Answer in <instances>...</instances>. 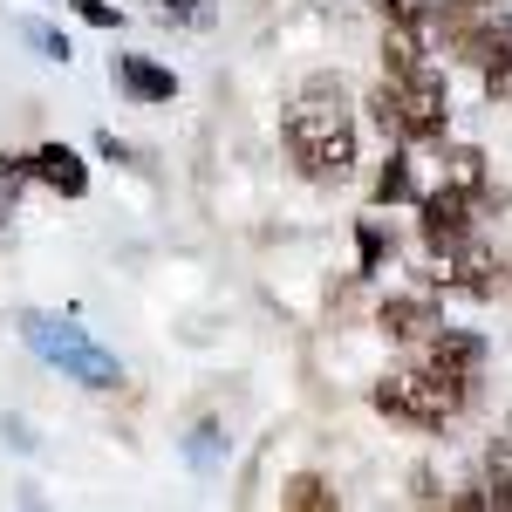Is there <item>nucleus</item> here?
Returning <instances> with one entry per match:
<instances>
[{"instance_id":"18","label":"nucleus","mask_w":512,"mask_h":512,"mask_svg":"<svg viewBox=\"0 0 512 512\" xmlns=\"http://www.w3.org/2000/svg\"><path fill=\"white\" fill-rule=\"evenodd\" d=\"M28 178H35V164H28V158H0V205H7V212H14V198H21Z\"/></svg>"},{"instance_id":"3","label":"nucleus","mask_w":512,"mask_h":512,"mask_svg":"<svg viewBox=\"0 0 512 512\" xmlns=\"http://www.w3.org/2000/svg\"><path fill=\"white\" fill-rule=\"evenodd\" d=\"M21 335H28V349H35L41 362H55L69 383H82V390H117L123 383V362L103 349V342H89V328H76V321L21 315Z\"/></svg>"},{"instance_id":"13","label":"nucleus","mask_w":512,"mask_h":512,"mask_svg":"<svg viewBox=\"0 0 512 512\" xmlns=\"http://www.w3.org/2000/svg\"><path fill=\"white\" fill-rule=\"evenodd\" d=\"M444 185H458V192H485V151H472V144H458L451 158H444Z\"/></svg>"},{"instance_id":"16","label":"nucleus","mask_w":512,"mask_h":512,"mask_svg":"<svg viewBox=\"0 0 512 512\" xmlns=\"http://www.w3.org/2000/svg\"><path fill=\"white\" fill-rule=\"evenodd\" d=\"M410 192H417V185H410V158H390L376 171V205H403Z\"/></svg>"},{"instance_id":"10","label":"nucleus","mask_w":512,"mask_h":512,"mask_svg":"<svg viewBox=\"0 0 512 512\" xmlns=\"http://www.w3.org/2000/svg\"><path fill=\"white\" fill-rule=\"evenodd\" d=\"M117 82H123V96H137V103H171L178 96V76L158 69V62H144V55H117Z\"/></svg>"},{"instance_id":"15","label":"nucleus","mask_w":512,"mask_h":512,"mask_svg":"<svg viewBox=\"0 0 512 512\" xmlns=\"http://www.w3.org/2000/svg\"><path fill=\"white\" fill-rule=\"evenodd\" d=\"M14 35L28 41V48H41L48 62H69V55H76V48H69V35H62V28H48V21H14Z\"/></svg>"},{"instance_id":"4","label":"nucleus","mask_w":512,"mask_h":512,"mask_svg":"<svg viewBox=\"0 0 512 512\" xmlns=\"http://www.w3.org/2000/svg\"><path fill=\"white\" fill-rule=\"evenodd\" d=\"M465 396H472V383L437 376L431 362H417V369H396V376H383V383L369 390V403H376L383 417H396V424L437 431L444 417H458V410H465Z\"/></svg>"},{"instance_id":"20","label":"nucleus","mask_w":512,"mask_h":512,"mask_svg":"<svg viewBox=\"0 0 512 512\" xmlns=\"http://www.w3.org/2000/svg\"><path fill=\"white\" fill-rule=\"evenodd\" d=\"M164 14H178V21H212L205 0H164Z\"/></svg>"},{"instance_id":"17","label":"nucleus","mask_w":512,"mask_h":512,"mask_svg":"<svg viewBox=\"0 0 512 512\" xmlns=\"http://www.w3.org/2000/svg\"><path fill=\"white\" fill-rule=\"evenodd\" d=\"M383 7V21H403V28H431L437 0H376Z\"/></svg>"},{"instance_id":"11","label":"nucleus","mask_w":512,"mask_h":512,"mask_svg":"<svg viewBox=\"0 0 512 512\" xmlns=\"http://www.w3.org/2000/svg\"><path fill=\"white\" fill-rule=\"evenodd\" d=\"M478 76H485V96H512V14H499V41L478 62Z\"/></svg>"},{"instance_id":"12","label":"nucleus","mask_w":512,"mask_h":512,"mask_svg":"<svg viewBox=\"0 0 512 512\" xmlns=\"http://www.w3.org/2000/svg\"><path fill=\"white\" fill-rule=\"evenodd\" d=\"M280 506H294V512H335L342 499L328 492V478L301 472V478H287V492H280Z\"/></svg>"},{"instance_id":"7","label":"nucleus","mask_w":512,"mask_h":512,"mask_svg":"<svg viewBox=\"0 0 512 512\" xmlns=\"http://www.w3.org/2000/svg\"><path fill=\"white\" fill-rule=\"evenodd\" d=\"M424 362L437 376H458V383H478V362H485V342L478 335H458V328H437L424 335Z\"/></svg>"},{"instance_id":"8","label":"nucleus","mask_w":512,"mask_h":512,"mask_svg":"<svg viewBox=\"0 0 512 512\" xmlns=\"http://www.w3.org/2000/svg\"><path fill=\"white\" fill-rule=\"evenodd\" d=\"M383 335H396V342H424V335H437L444 328V315H437V301H424V294H396V301H383Z\"/></svg>"},{"instance_id":"9","label":"nucleus","mask_w":512,"mask_h":512,"mask_svg":"<svg viewBox=\"0 0 512 512\" xmlns=\"http://www.w3.org/2000/svg\"><path fill=\"white\" fill-rule=\"evenodd\" d=\"M28 164H35V185H48V192H62V198H82V192H89V164H82L69 144H41Z\"/></svg>"},{"instance_id":"19","label":"nucleus","mask_w":512,"mask_h":512,"mask_svg":"<svg viewBox=\"0 0 512 512\" xmlns=\"http://www.w3.org/2000/svg\"><path fill=\"white\" fill-rule=\"evenodd\" d=\"M69 7H76V14L89 21V28H117V21H123V14L110 7V0H69Z\"/></svg>"},{"instance_id":"5","label":"nucleus","mask_w":512,"mask_h":512,"mask_svg":"<svg viewBox=\"0 0 512 512\" xmlns=\"http://www.w3.org/2000/svg\"><path fill=\"white\" fill-rule=\"evenodd\" d=\"M431 28L444 35V55H458V62H485L492 55V41H499V7L492 0H437Z\"/></svg>"},{"instance_id":"14","label":"nucleus","mask_w":512,"mask_h":512,"mask_svg":"<svg viewBox=\"0 0 512 512\" xmlns=\"http://www.w3.org/2000/svg\"><path fill=\"white\" fill-rule=\"evenodd\" d=\"M485 492H492L499 512H512V444H492L485 451Z\"/></svg>"},{"instance_id":"2","label":"nucleus","mask_w":512,"mask_h":512,"mask_svg":"<svg viewBox=\"0 0 512 512\" xmlns=\"http://www.w3.org/2000/svg\"><path fill=\"white\" fill-rule=\"evenodd\" d=\"M280 137H287V151L294 164L315 178V185H342L355 164V123L342 117V103L335 110H321V103H294L287 123H280Z\"/></svg>"},{"instance_id":"21","label":"nucleus","mask_w":512,"mask_h":512,"mask_svg":"<svg viewBox=\"0 0 512 512\" xmlns=\"http://www.w3.org/2000/svg\"><path fill=\"white\" fill-rule=\"evenodd\" d=\"M362 267H383V233L376 226H362Z\"/></svg>"},{"instance_id":"6","label":"nucleus","mask_w":512,"mask_h":512,"mask_svg":"<svg viewBox=\"0 0 512 512\" xmlns=\"http://www.w3.org/2000/svg\"><path fill=\"white\" fill-rule=\"evenodd\" d=\"M417 212H424V246H431V253H444V260H451V253H465V246H472V192L437 185Z\"/></svg>"},{"instance_id":"22","label":"nucleus","mask_w":512,"mask_h":512,"mask_svg":"<svg viewBox=\"0 0 512 512\" xmlns=\"http://www.w3.org/2000/svg\"><path fill=\"white\" fill-rule=\"evenodd\" d=\"M0 212H7V205H0ZM0 239H7V226H0Z\"/></svg>"},{"instance_id":"1","label":"nucleus","mask_w":512,"mask_h":512,"mask_svg":"<svg viewBox=\"0 0 512 512\" xmlns=\"http://www.w3.org/2000/svg\"><path fill=\"white\" fill-rule=\"evenodd\" d=\"M369 110L383 123V137H396V144H437L444 123H451L444 76L424 55L417 28H403V21H390V35H383V89H376Z\"/></svg>"}]
</instances>
